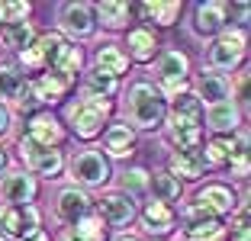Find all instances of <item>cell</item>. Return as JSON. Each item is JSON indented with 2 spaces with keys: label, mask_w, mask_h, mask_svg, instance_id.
<instances>
[{
  "label": "cell",
  "mask_w": 251,
  "mask_h": 241,
  "mask_svg": "<svg viewBox=\"0 0 251 241\" xmlns=\"http://www.w3.org/2000/svg\"><path fill=\"white\" fill-rule=\"evenodd\" d=\"M203 106L193 94H184L174 100V110H171L168 119V135L171 142L184 151V148H197L200 139H203Z\"/></svg>",
  "instance_id": "cell-1"
},
{
  "label": "cell",
  "mask_w": 251,
  "mask_h": 241,
  "mask_svg": "<svg viewBox=\"0 0 251 241\" xmlns=\"http://www.w3.org/2000/svg\"><path fill=\"white\" fill-rule=\"evenodd\" d=\"M129 119L139 129H155L164 119V100L151 84H132L129 87Z\"/></svg>",
  "instance_id": "cell-2"
},
{
  "label": "cell",
  "mask_w": 251,
  "mask_h": 241,
  "mask_svg": "<svg viewBox=\"0 0 251 241\" xmlns=\"http://www.w3.org/2000/svg\"><path fill=\"white\" fill-rule=\"evenodd\" d=\"M110 116V100H81L68 110V122H71L77 139H97L103 132V119Z\"/></svg>",
  "instance_id": "cell-3"
},
{
  "label": "cell",
  "mask_w": 251,
  "mask_h": 241,
  "mask_svg": "<svg viewBox=\"0 0 251 241\" xmlns=\"http://www.w3.org/2000/svg\"><path fill=\"white\" fill-rule=\"evenodd\" d=\"M0 232L16 241L36 238L39 235V209L36 206H7V209H0Z\"/></svg>",
  "instance_id": "cell-4"
},
{
  "label": "cell",
  "mask_w": 251,
  "mask_h": 241,
  "mask_svg": "<svg viewBox=\"0 0 251 241\" xmlns=\"http://www.w3.org/2000/svg\"><path fill=\"white\" fill-rule=\"evenodd\" d=\"M68 168H71V177L77 183H84V187H100V183L110 180V161H106L100 151H94V148L77 151Z\"/></svg>",
  "instance_id": "cell-5"
},
{
  "label": "cell",
  "mask_w": 251,
  "mask_h": 241,
  "mask_svg": "<svg viewBox=\"0 0 251 241\" xmlns=\"http://www.w3.org/2000/svg\"><path fill=\"white\" fill-rule=\"evenodd\" d=\"M20 154L26 158V164L42 177H55L61 168H65V158H61L58 148H45V145H39V142H32L29 135L20 139Z\"/></svg>",
  "instance_id": "cell-6"
},
{
  "label": "cell",
  "mask_w": 251,
  "mask_h": 241,
  "mask_svg": "<svg viewBox=\"0 0 251 241\" xmlns=\"http://www.w3.org/2000/svg\"><path fill=\"white\" fill-rule=\"evenodd\" d=\"M245 58V36L242 32H226L222 39H216L209 48V65L216 71H232L238 61Z\"/></svg>",
  "instance_id": "cell-7"
},
{
  "label": "cell",
  "mask_w": 251,
  "mask_h": 241,
  "mask_svg": "<svg viewBox=\"0 0 251 241\" xmlns=\"http://www.w3.org/2000/svg\"><path fill=\"white\" fill-rule=\"evenodd\" d=\"M36 196V180L29 174H7L0 180V199L10 206H29Z\"/></svg>",
  "instance_id": "cell-8"
},
{
  "label": "cell",
  "mask_w": 251,
  "mask_h": 241,
  "mask_svg": "<svg viewBox=\"0 0 251 241\" xmlns=\"http://www.w3.org/2000/svg\"><path fill=\"white\" fill-rule=\"evenodd\" d=\"M229 94H232V84L222 74H216V71H206L203 77H200V84H197V100H200V106H216V103H226L229 100Z\"/></svg>",
  "instance_id": "cell-9"
},
{
  "label": "cell",
  "mask_w": 251,
  "mask_h": 241,
  "mask_svg": "<svg viewBox=\"0 0 251 241\" xmlns=\"http://www.w3.org/2000/svg\"><path fill=\"white\" fill-rule=\"evenodd\" d=\"M61 45H65V42H61V36H55V32L39 36L29 48L23 51V65H26V68H45V65H52Z\"/></svg>",
  "instance_id": "cell-10"
},
{
  "label": "cell",
  "mask_w": 251,
  "mask_h": 241,
  "mask_svg": "<svg viewBox=\"0 0 251 241\" xmlns=\"http://www.w3.org/2000/svg\"><path fill=\"white\" fill-rule=\"evenodd\" d=\"M32 142H39V145L45 148H58V142L65 139V132H61L58 119L52 116V113H36V116L29 119V132H26Z\"/></svg>",
  "instance_id": "cell-11"
},
{
  "label": "cell",
  "mask_w": 251,
  "mask_h": 241,
  "mask_svg": "<svg viewBox=\"0 0 251 241\" xmlns=\"http://www.w3.org/2000/svg\"><path fill=\"white\" fill-rule=\"evenodd\" d=\"M135 216V206L126 193H110V196L100 199V222H110V225H129Z\"/></svg>",
  "instance_id": "cell-12"
},
{
  "label": "cell",
  "mask_w": 251,
  "mask_h": 241,
  "mask_svg": "<svg viewBox=\"0 0 251 241\" xmlns=\"http://www.w3.org/2000/svg\"><path fill=\"white\" fill-rule=\"evenodd\" d=\"M61 26H65V32H71L77 39L90 36L94 32V7H87V3H68L61 10Z\"/></svg>",
  "instance_id": "cell-13"
},
{
  "label": "cell",
  "mask_w": 251,
  "mask_h": 241,
  "mask_svg": "<svg viewBox=\"0 0 251 241\" xmlns=\"http://www.w3.org/2000/svg\"><path fill=\"white\" fill-rule=\"evenodd\" d=\"M206 170V154L200 151V148H184L171 158V177L177 180V177H187V180H197L200 174Z\"/></svg>",
  "instance_id": "cell-14"
},
{
  "label": "cell",
  "mask_w": 251,
  "mask_h": 241,
  "mask_svg": "<svg viewBox=\"0 0 251 241\" xmlns=\"http://www.w3.org/2000/svg\"><path fill=\"white\" fill-rule=\"evenodd\" d=\"M90 209V196L84 190H77V187H68V190H61L58 196V219L61 222H81L84 216H87Z\"/></svg>",
  "instance_id": "cell-15"
},
{
  "label": "cell",
  "mask_w": 251,
  "mask_h": 241,
  "mask_svg": "<svg viewBox=\"0 0 251 241\" xmlns=\"http://www.w3.org/2000/svg\"><path fill=\"white\" fill-rule=\"evenodd\" d=\"M197 203L203 206V209L209 212V216H222V212H232V206H235V196H232L229 187H219V183H209L206 190H200Z\"/></svg>",
  "instance_id": "cell-16"
},
{
  "label": "cell",
  "mask_w": 251,
  "mask_h": 241,
  "mask_svg": "<svg viewBox=\"0 0 251 241\" xmlns=\"http://www.w3.org/2000/svg\"><path fill=\"white\" fill-rule=\"evenodd\" d=\"M226 7H229V3H200L197 20H193L200 36H216V32L226 26Z\"/></svg>",
  "instance_id": "cell-17"
},
{
  "label": "cell",
  "mask_w": 251,
  "mask_h": 241,
  "mask_svg": "<svg viewBox=\"0 0 251 241\" xmlns=\"http://www.w3.org/2000/svg\"><path fill=\"white\" fill-rule=\"evenodd\" d=\"M206 125L213 132H219V135H226V132H235L238 125V110L235 103L226 100V103H216V106H209L206 110Z\"/></svg>",
  "instance_id": "cell-18"
},
{
  "label": "cell",
  "mask_w": 251,
  "mask_h": 241,
  "mask_svg": "<svg viewBox=\"0 0 251 241\" xmlns=\"http://www.w3.org/2000/svg\"><path fill=\"white\" fill-rule=\"evenodd\" d=\"M71 84H74V77H65V74H58V71H49V74H42V77L32 80V90H36L39 103H42V100H58Z\"/></svg>",
  "instance_id": "cell-19"
},
{
  "label": "cell",
  "mask_w": 251,
  "mask_h": 241,
  "mask_svg": "<svg viewBox=\"0 0 251 241\" xmlns=\"http://www.w3.org/2000/svg\"><path fill=\"white\" fill-rule=\"evenodd\" d=\"M142 222H145L148 232L168 235L171 228H174V212L168 209V203H158V199H151V203L145 206V212H142Z\"/></svg>",
  "instance_id": "cell-20"
},
{
  "label": "cell",
  "mask_w": 251,
  "mask_h": 241,
  "mask_svg": "<svg viewBox=\"0 0 251 241\" xmlns=\"http://www.w3.org/2000/svg\"><path fill=\"white\" fill-rule=\"evenodd\" d=\"M187 61L184 51H164L161 58H158V77L161 80H187Z\"/></svg>",
  "instance_id": "cell-21"
},
{
  "label": "cell",
  "mask_w": 251,
  "mask_h": 241,
  "mask_svg": "<svg viewBox=\"0 0 251 241\" xmlns=\"http://www.w3.org/2000/svg\"><path fill=\"white\" fill-rule=\"evenodd\" d=\"M103 142H106V151H110L113 158H123V154L132 151L135 132L129 129V125H110V129H106V135H103Z\"/></svg>",
  "instance_id": "cell-22"
},
{
  "label": "cell",
  "mask_w": 251,
  "mask_h": 241,
  "mask_svg": "<svg viewBox=\"0 0 251 241\" xmlns=\"http://www.w3.org/2000/svg\"><path fill=\"white\" fill-rule=\"evenodd\" d=\"M61 241H103V222L97 216H84L81 222H74V228L61 235Z\"/></svg>",
  "instance_id": "cell-23"
},
{
  "label": "cell",
  "mask_w": 251,
  "mask_h": 241,
  "mask_svg": "<svg viewBox=\"0 0 251 241\" xmlns=\"http://www.w3.org/2000/svg\"><path fill=\"white\" fill-rule=\"evenodd\" d=\"M155 32L151 29H132L129 32V55L135 61H151L155 58Z\"/></svg>",
  "instance_id": "cell-24"
},
{
  "label": "cell",
  "mask_w": 251,
  "mask_h": 241,
  "mask_svg": "<svg viewBox=\"0 0 251 241\" xmlns=\"http://www.w3.org/2000/svg\"><path fill=\"white\" fill-rule=\"evenodd\" d=\"M126 68H129V58H126L116 45H103V48L97 51V71L110 74V77H119Z\"/></svg>",
  "instance_id": "cell-25"
},
{
  "label": "cell",
  "mask_w": 251,
  "mask_h": 241,
  "mask_svg": "<svg viewBox=\"0 0 251 241\" xmlns=\"http://www.w3.org/2000/svg\"><path fill=\"white\" fill-rule=\"evenodd\" d=\"M142 13H145V20H155L158 26H174L180 13V0H155V3H145Z\"/></svg>",
  "instance_id": "cell-26"
},
{
  "label": "cell",
  "mask_w": 251,
  "mask_h": 241,
  "mask_svg": "<svg viewBox=\"0 0 251 241\" xmlns=\"http://www.w3.org/2000/svg\"><path fill=\"white\" fill-rule=\"evenodd\" d=\"M97 13H100L103 26H110V29H123L126 20H129V13H132V7L123 3V0H103V3H97Z\"/></svg>",
  "instance_id": "cell-27"
},
{
  "label": "cell",
  "mask_w": 251,
  "mask_h": 241,
  "mask_svg": "<svg viewBox=\"0 0 251 241\" xmlns=\"http://www.w3.org/2000/svg\"><path fill=\"white\" fill-rule=\"evenodd\" d=\"M0 39H3V45H7V48L26 51L32 45V26L26 20H23V23H7V26H3V32H0Z\"/></svg>",
  "instance_id": "cell-28"
},
{
  "label": "cell",
  "mask_w": 251,
  "mask_h": 241,
  "mask_svg": "<svg viewBox=\"0 0 251 241\" xmlns=\"http://www.w3.org/2000/svg\"><path fill=\"white\" fill-rule=\"evenodd\" d=\"M26 90V77L13 65H0V100H20Z\"/></svg>",
  "instance_id": "cell-29"
},
{
  "label": "cell",
  "mask_w": 251,
  "mask_h": 241,
  "mask_svg": "<svg viewBox=\"0 0 251 241\" xmlns=\"http://www.w3.org/2000/svg\"><path fill=\"white\" fill-rule=\"evenodd\" d=\"M52 71L65 74V77H74V74L81 71V48L65 42L58 48V55H55V61H52Z\"/></svg>",
  "instance_id": "cell-30"
},
{
  "label": "cell",
  "mask_w": 251,
  "mask_h": 241,
  "mask_svg": "<svg viewBox=\"0 0 251 241\" xmlns=\"http://www.w3.org/2000/svg\"><path fill=\"white\" fill-rule=\"evenodd\" d=\"M148 190H155V199H158V203H171V199L180 196V180H174V177L164 170V174L148 177Z\"/></svg>",
  "instance_id": "cell-31"
},
{
  "label": "cell",
  "mask_w": 251,
  "mask_h": 241,
  "mask_svg": "<svg viewBox=\"0 0 251 241\" xmlns=\"http://www.w3.org/2000/svg\"><path fill=\"white\" fill-rule=\"evenodd\" d=\"M113 94H116V77H110V74L94 68L87 74V96L90 100H110Z\"/></svg>",
  "instance_id": "cell-32"
},
{
  "label": "cell",
  "mask_w": 251,
  "mask_h": 241,
  "mask_svg": "<svg viewBox=\"0 0 251 241\" xmlns=\"http://www.w3.org/2000/svg\"><path fill=\"white\" fill-rule=\"evenodd\" d=\"M219 235H222L219 219H200V222H190V228H187V238L190 241H216Z\"/></svg>",
  "instance_id": "cell-33"
},
{
  "label": "cell",
  "mask_w": 251,
  "mask_h": 241,
  "mask_svg": "<svg viewBox=\"0 0 251 241\" xmlns=\"http://www.w3.org/2000/svg\"><path fill=\"white\" fill-rule=\"evenodd\" d=\"M148 170H142V168H132V170H126L123 174V190H126V196L132 199V196H142V193L148 190Z\"/></svg>",
  "instance_id": "cell-34"
},
{
  "label": "cell",
  "mask_w": 251,
  "mask_h": 241,
  "mask_svg": "<svg viewBox=\"0 0 251 241\" xmlns=\"http://www.w3.org/2000/svg\"><path fill=\"white\" fill-rule=\"evenodd\" d=\"M206 164H226V161L232 158V142H226V139H213L206 145Z\"/></svg>",
  "instance_id": "cell-35"
},
{
  "label": "cell",
  "mask_w": 251,
  "mask_h": 241,
  "mask_svg": "<svg viewBox=\"0 0 251 241\" xmlns=\"http://www.w3.org/2000/svg\"><path fill=\"white\" fill-rule=\"evenodd\" d=\"M232 164H235V170H238V174H248V135H245V132H242V135H238V145L235 148H232Z\"/></svg>",
  "instance_id": "cell-36"
},
{
  "label": "cell",
  "mask_w": 251,
  "mask_h": 241,
  "mask_svg": "<svg viewBox=\"0 0 251 241\" xmlns=\"http://www.w3.org/2000/svg\"><path fill=\"white\" fill-rule=\"evenodd\" d=\"M29 16V3H0V20L3 23H23Z\"/></svg>",
  "instance_id": "cell-37"
},
{
  "label": "cell",
  "mask_w": 251,
  "mask_h": 241,
  "mask_svg": "<svg viewBox=\"0 0 251 241\" xmlns=\"http://www.w3.org/2000/svg\"><path fill=\"white\" fill-rule=\"evenodd\" d=\"M7 132H10V110L0 103V139H3Z\"/></svg>",
  "instance_id": "cell-38"
},
{
  "label": "cell",
  "mask_w": 251,
  "mask_h": 241,
  "mask_svg": "<svg viewBox=\"0 0 251 241\" xmlns=\"http://www.w3.org/2000/svg\"><path fill=\"white\" fill-rule=\"evenodd\" d=\"M116 241H139V238H135V235H119Z\"/></svg>",
  "instance_id": "cell-39"
},
{
  "label": "cell",
  "mask_w": 251,
  "mask_h": 241,
  "mask_svg": "<svg viewBox=\"0 0 251 241\" xmlns=\"http://www.w3.org/2000/svg\"><path fill=\"white\" fill-rule=\"evenodd\" d=\"M29 241H49V238H45V235H36V238H29Z\"/></svg>",
  "instance_id": "cell-40"
},
{
  "label": "cell",
  "mask_w": 251,
  "mask_h": 241,
  "mask_svg": "<svg viewBox=\"0 0 251 241\" xmlns=\"http://www.w3.org/2000/svg\"><path fill=\"white\" fill-rule=\"evenodd\" d=\"M3 164H7V158H3V151H0V170H3Z\"/></svg>",
  "instance_id": "cell-41"
}]
</instances>
